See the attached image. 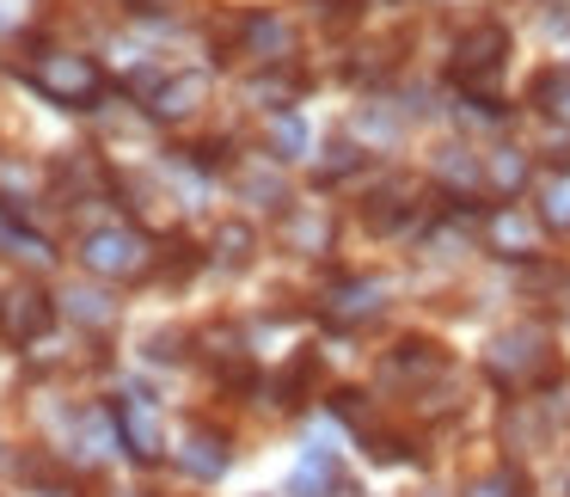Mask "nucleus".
Masks as SVG:
<instances>
[{
	"label": "nucleus",
	"mask_w": 570,
	"mask_h": 497,
	"mask_svg": "<svg viewBox=\"0 0 570 497\" xmlns=\"http://www.w3.org/2000/svg\"><path fill=\"white\" fill-rule=\"evenodd\" d=\"M80 264L105 283H129V276H148L154 271V240L129 222H111V227H92L80 240Z\"/></svg>",
	"instance_id": "nucleus-1"
},
{
	"label": "nucleus",
	"mask_w": 570,
	"mask_h": 497,
	"mask_svg": "<svg viewBox=\"0 0 570 497\" xmlns=\"http://www.w3.org/2000/svg\"><path fill=\"white\" fill-rule=\"evenodd\" d=\"M31 87L43 92V99H56V105H92L99 99V62L92 56H75V50H50V56H38V68H31Z\"/></svg>",
	"instance_id": "nucleus-2"
},
{
	"label": "nucleus",
	"mask_w": 570,
	"mask_h": 497,
	"mask_svg": "<svg viewBox=\"0 0 570 497\" xmlns=\"http://www.w3.org/2000/svg\"><path fill=\"white\" fill-rule=\"evenodd\" d=\"M491 374L509 387H540L546 374H552V350H546V338L533 332V325H521V332H503L491 344Z\"/></svg>",
	"instance_id": "nucleus-3"
},
{
	"label": "nucleus",
	"mask_w": 570,
	"mask_h": 497,
	"mask_svg": "<svg viewBox=\"0 0 570 497\" xmlns=\"http://www.w3.org/2000/svg\"><path fill=\"white\" fill-rule=\"evenodd\" d=\"M503 56H509V31H503V26H472L466 38H460V50H454V75H460V87L491 92V87H497V75H503Z\"/></svg>",
	"instance_id": "nucleus-4"
},
{
	"label": "nucleus",
	"mask_w": 570,
	"mask_h": 497,
	"mask_svg": "<svg viewBox=\"0 0 570 497\" xmlns=\"http://www.w3.org/2000/svg\"><path fill=\"white\" fill-rule=\"evenodd\" d=\"M56 320V301L43 289H13V295H0V332L13 338V344H38Z\"/></svg>",
	"instance_id": "nucleus-5"
},
{
	"label": "nucleus",
	"mask_w": 570,
	"mask_h": 497,
	"mask_svg": "<svg viewBox=\"0 0 570 497\" xmlns=\"http://www.w3.org/2000/svg\"><path fill=\"white\" fill-rule=\"evenodd\" d=\"M117 436H124V448L136 460H160L166 436H160V411H154L148 393H124V399H117Z\"/></svg>",
	"instance_id": "nucleus-6"
},
{
	"label": "nucleus",
	"mask_w": 570,
	"mask_h": 497,
	"mask_svg": "<svg viewBox=\"0 0 570 497\" xmlns=\"http://www.w3.org/2000/svg\"><path fill=\"white\" fill-rule=\"evenodd\" d=\"M381 308H386V289L374 283V276H344V283L325 295V320H332L337 332H350V325L374 320Z\"/></svg>",
	"instance_id": "nucleus-7"
},
{
	"label": "nucleus",
	"mask_w": 570,
	"mask_h": 497,
	"mask_svg": "<svg viewBox=\"0 0 570 497\" xmlns=\"http://www.w3.org/2000/svg\"><path fill=\"white\" fill-rule=\"evenodd\" d=\"M203 99H209V75H197V68H190V75H173V80H160V87H154L148 111L160 117V124H178V117H190Z\"/></svg>",
	"instance_id": "nucleus-8"
},
{
	"label": "nucleus",
	"mask_w": 570,
	"mask_h": 497,
	"mask_svg": "<svg viewBox=\"0 0 570 497\" xmlns=\"http://www.w3.org/2000/svg\"><path fill=\"white\" fill-rule=\"evenodd\" d=\"M417 197H423V178L393 173V178H386V185L368 197V227H381V234H386V227H399L411 209H417Z\"/></svg>",
	"instance_id": "nucleus-9"
},
{
	"label": "nucleus",
	"mask_w": 570,
	"mask_h": 497,
	"mask_svg": "<svg viewBox=\"0 0 570 497\" xmlns=\"http://www.w3.org/2000/svg\"><path fill=\"white\" fill-rule=\"evenodd\" d=\"M239 38H246V56H258V62H288V56H295V31L276 13H252L246 26H239Z\"/></svg>",
	"instance_id": "nucleus-10"
},
{
	"label": "nucleus",
	"mask_w": 570,
	"mask_h": 497,
	"mask_svg": "<svg viewBox=\"0 0 570 497\" xmlns=\"http://www.w3.org/2000/svg\"><path fill=\"white\" fill-rule=\"evenodd\" d=\"M484 240H491L497 259H528L533 252V222L521 209H491L484 215Z\"/></svg>",
	"instance_id": "nucleus-11"
},
{
	"label": "nucleus",
	"mask_w": 570,
	"mask_h": 497,
	"mask_svg": "<svg viewBox=\"0 0 570 497\" xmlns=\"http://www.w3.org/2000/svg\"><path fill=\"white\" fill-rule=\"evenodd\" d=\"M178 467L197 472V479H222L227 472V442L215 430H190L185 448H178Z\"/></svg>",
	"instance_id": "nucleus-12"
},
{
	"label": "nucleus",
	"mask_w": 570,
	"mask_h": 497,
	"mask_svg": "<svg viewBox=\"0 0 570 497\" xmlns=\"http://www.w3.org/2000/svg\"><path fill=\"white\" fill-rule=\"evenodd\" d=\"M283 240H288V252H325L332 246V215L325 209H288Z\"/></svg>",
	"instance_id": "nucleus-13"
},
{
	"label": "nucleus",
	"mask_w": 570,
	"mask_h": 497,
	"mask_svg": "<svg viewBox=\"0 0 570 497\" xmlns=\"http://www.w3.org/2000/svg\"><path fill=\"white\" fill-rule=\"evenodd\" d=\"M332 485H337V455L332 448H307L295 479H288V497H325Z\"/></svg>",
	"instance_id": "nucleus-14"
},
{
	"label": "nucleus",
	"mask_w": 570,
	"mask_h": 497,
	"mask_svg": "<svg viewBox=\"0 0 570 497\" xmlns=\"http://www.w3.org/2000/svg\"><path fill=\"white\" fill-rule=\"evenodd\" d=\"M423 374H442V350H435V344H417V338H405V344L386 357V381H423Z\"/></svg>",
	"instance_id": "nucleus-15"
},
{
	"label": "nucleus",
	"mask_w": 570,
	"mask_h": 497,
	"mask_svg": "<svg viewBox=\"0 0 570 497\" xmlns=\"http://www.w3.org/2000/svg\"><path fill=\"white\" fill-rule=\"evenodd\" d=\"M435 178H442L454 197H472V191L484 185V173H479V160H472L466 148H442L435 154Z\"/></svg>",
	"instance_id": "nucleus-16"
},
{
	"label": "nucleus",
	"mask_w": 570,
	"mask_h": 497,
	"mask_svg": "<svg viewBox=\"0 0 570 497\" xmlns=\"http://www.w3.org/2000/svg\"><path fill=\"white\" fill-rule=\"evenodd\" d=\"M484 185H491L497 197H515V191L528 185V160H521L515 148H491L484 154Z\"/></svg>",
	"instance_id": "nucleus-17"
},
{
	"label": "nucleus",
	"mask_w": 570,
	"mask_h": 497,
	"mask_svg": "<svg viewBox=\"0 0 570 497\" xmlns=\"http://www.w3.org/2000/svg\"><path fill=\"white\" fill-rule=\"evenodd\" d=\"M466 497H528V479H521V467H497V472H479L466 485Z\"/></svg>",
	"instance_id": "nucleus-18"
},
{
	"label": "nucleus",
	"mask_w": 570,
	"mask_h": 497,
	"mask_svg": "<svg viewBox=\"0 0 570 497\" xmlns=\"http://www.w3.org/2000/svg\"><path fill=\"white\" fill-rule=\"evenodd\" d=\"M252 246H258V240H252L246 222H227L222 234H215V259H222V264H246Z\"/></svg>",
	"instance_id": "nucleus-19"
},
{
	"label": "nucleus",
	"mask_w": 570,
	"mask_h": 497,
	"mask_svg": "<svg viewBox=\"0 0 570 497\" xmlns=\"http://www.w3.org/2000/svg\"><path fill=\"white\" fill-rule=\"evenodd\" d=\"M68 313H75V320H87V325H111L117 320V308L99 295V289H75V295H68Z\"/></svg>",
	"instance_id": "nucleus-20"
},
{
	"label": "nucleus",
	"mask_w": 570,
	"mask_h": 497,
	"mask_svg": "<svg viewBox=\"0 0 570 497\" xmlns=\"http://www.w3.org/2000/svg\"><path fill=\"white\" fill-rule=\"evenodd\" d=\"M540 227H552V234H570V178H558V185L546 191V203H540Z\"/></svg>",
	"instance_id": "nucleus-21"
},
{
	"label": "nucleus",
	"mask_w": 570,
	"mask_h": 497,
	"mask_svg": "<svg viewBox=\"0 0 570 497\" xmlns=\"http://www.w3.org/2000/svg\"><path fill=\"white\" fill-rule=\"evenodd\" d=\"M239 191H246L252 203H271V209L283 203V178H276L271 166H252V173H239Z\"/></svg>",
	"instance_id": "nucleus-22"
},
{
	"label": "nucleus",
	"mask_w": 570,
	"mask_h": 497,
	"mask_svg": "<svg viewBox=\"0 0 570 497\" xmlns=\"http://www.w3.org/2000/svg\"><path fill=\"white\" fill-rule=\"evenodd\" d=\"M533 99H540L546 111L570 117V75H540V80H533Z\"/></svg>",
	"instance_id": "nucleus-23"
},
{
	"label": "nucleus",
	"mask_w": 570,
	"mask_h": 497,
	"mask_svg": "<svg viewBox=\"0 0 570 497\" xmlns=\"http://www.w3.org/2000/svg\"><path fill=\"white\" fill-rule=\"evenodd\" d=\"M271 142L283 148V160H295V154L307 148V129H301V117H295V111H283V117H276V129H271Z\"/></svg>",
	"instance_id": "nucleus-24"
},
{
	"label": "nucleus",
	"mask_w": 570,
	"mask_h": 497,
	"mask_svg": "<svg viewBox=\"0 0 570 497\" xmlns=\"http://www.w3.org/2000/svg\"><path fill=\"white\" fill-rule=\"evenodd\" d=\"M356 166H362L356 142H332V148H325V160H320V178H344V173H356Z\"/></svg>",
	"instance_id": "nucleus-25"
},
{
	"label": "nucleus",
	"mask_w": 570,
	"mask_h": 497,
	"mask_svg": "<svg viewBox=\"0 0 570 497\" xmlns=\"http://www.w3.org/2000/svg\"><path fill=\"white\" fill-rule=\"evenodd\" d=\"M31 191V173L26 166H13V160H0V203H13L19 209V197Z\"/></svg>",
	"instance_id": "nucleus-26"
},
{
	"label": "nucleus",
	"mask_w": 570,
	"mask_h": 497,
	"mask_svg": "<svg viewBox=\"0 0 570 497\" xmlns=\"http://www.w3.org/2000/svg\"><path fill=\"white\" fill-rule=\"evenodd\" d=\"M7 246H13V259H26V264H50V246H43L38 234H7Z\"/></svg>",
	"instance_id": "nucleus-27"
},
{
	"label": "nucleus",
	"mask_w": 570,
	"mask_h": 497,
	"mask_svg": "<svg viewBox=\"0 0 570 497\" xmlns=\"http://www.w3.org/2000/svg\"><path fill=\"white\" fill-rule=\"evenodd\" d=\"M307 381H313V350H301V357L288 362V374H283V399H295Z\"/></svg>",
	"instance_id": "nucleus-28"
}]
</instances>
